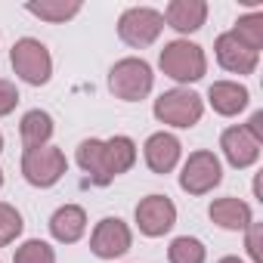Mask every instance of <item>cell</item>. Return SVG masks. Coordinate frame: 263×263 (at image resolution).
I'll use <instances>...</instances> for the list:
<instances>
[{
	"label": "cell",
	"instance_id": "6da1fadb",
	"mask_svg": "<svg viewBox=\"0 0 263 263\" xmlns=\"http://www.w3.org/2000/svg\"><path fill=\"white\" fill-rule=\"evenodd\" d=\"M158 65L177 84H195V81H201L208 74V56H204V50L198 44H192V41H183V37L164 44V50L158 56Z\"/></svg>",
	"mask_w": 263,
	"mask_h": 263
},
{
	"label": "cell",
	"instance_id": "7a4b0ae2",
	"mask_svg": "<svg viewBox=\"0 0 263 263\" xmlns=\"http://www.w3.org/2000/svg\"><path fill=\"white\" fill-rule=\"evenodd\" d=\"M155 118L167 127H177V130H189L201 121L204 115V99L189 90V87H174V90H164L155 105H152Z\"/></svg>",
	"mask_w": 263,
	"mask_h": 263
},
{
	"label": "cell",
	"instance_id": "3957f363",
	"mask_svg": "<svg viewBox=\"0 0 263 263\" xmlns=\"http://www.w3.org/2000/svg\"><path fill=\"white\" fill-rule=\"evenodd\" d=\"M152 84H155V74H152V65L146 59H137V56H127V59H118L108 71V90L124 99V102H140L152 93Z\"/></svg>",
	"mask_w": 263,
	"mask_h": 263
},
{
	"label": "cell",
	"instance_id": "277c9868",
	"mask_svg": "<svg viewBox=\"0 0 263 263\" xmlns=\"http://www.w3.org/2000/svg\"><path fill=\"white\" fill-rule=\"evenodd\" d=\"M10 59L13 71L31 87H44L53 78V56L37 37H19L10 50Z\"/></svg>",
	"mask_w": 263,
	"mask_h": 263
},
{
	"label": "cell",
	"instance_id": "5b68a950",
	"mask_svg": "<svg viewBox=\"0 0 263 263\" xmlns=\"http://www.w3.org/2000/svg\"><path fill=\"white\" fill-rule=\"evenodd\" d=\"M164 31V16L152 7H130L121 13L118 19V37L127 44V47H152Z\"/></svg>",
	"mask_w": 263,
	"mask_h": 263
},
{
	"label": "cell",
	"instance_id": "8992f818",
	"mask_svg": "<svg viewBox=\"0 0 263 263\" xmlns=\"http://www.w3.org/2000/svg\"><path fill=\"white\" fill-rule=\"evenodd\" d=\"M223 183V164L211 149H198L183 161L180 171V189L189 195H208Z\"/></svg>",
	"mask_w": 263,
	"mask_h": 263
},
{
	"label": "cell",
	"instance_id": "52a82bcc",
	"mask_svg": "<svg viewBox=\"0 0 263 263\" xmlns=\"http://www.w3.org/2000/svg\"><path fill=\"white\" fill-rule=\"evenodd\" d=\"M68 171L65 152L56 146H41V149H25L22 155V177L37 186V189H50L56 186Z\"/></svg>",
	"mask_w": 263,
	"mask_h": 263
},
{
	"label": "cell",
	"instance_id": "ba28073f",
	"mask_svg": "<svg viewBox=\"0 0 263 263\" xmlns=\"http://www.w3.org/2000/svg\"><path fill=\"white\" fill-rule=\"evenodd\" d=\"M130 245H134V232L121 217H102L90 235V251L99 260H118L130 251Z\"/></svg>",
	"mask_w": 263,
	"mask_h": 263
},
{
	"label": "cell",
	"instance_id": "9c48e42d",
	"mask_svg": "<svg viewBox=\"0 0 263 263\" xmlns=\"http://www.w3.org/2000/svg\"><path fill=\"white\" fill-rule=\"evenodd\" d=\"M134 217H137V226H140L143 235L161 238V235H167V232L174 229V223H177V204H174L167 195H158V192H155V195H146V198L137 204Z\"/></svg>",
	"mask_w": 263,
	"mask_h": 263
},
{
	"label": "cell",
	"instance_id": "30bf717a",
	"mask_svg": "<svg viewBox=\"0 0 263 263\" xmlns=\"http://www.w3.org/2000/svg\"><path fill=\"white\" fill-rule=\"evenodd\" d=\"M214 56H217L220 68H226L229 74H254L257 71V62H260V53L248 50L232 31H223L214 41Z\"/></svg>",
	"mask_w": 263,
	"mask_h": 263
},
{
	"label": "cell",
	"instance_id": "8fae6325",
	"mask_svg": "<svg viewBox=\"0 0 263 263\" xmlns=\"http://www.w3.org/2000/svg\"><path fill=\"white\" fill-rule=\"evenodd\" d=\"M180 155H183V146L174 134H167V130H158V134H152L143 146V158L149 164L152 174H171L177 164H180Z\"/></svg>",
	"mask_w": 263,
	"mask_h": 263
},
{
	"label": "cell",
	"instance_id": "7c38bea8",
	"mask_svg": "<svg viewBox=\"0 0 263 263\" xmlns=\"http://www.w3.org/2000/svg\"><path fill=\"white\" fill-rule=\"evenodd\" d=\"M220 149H223V158H226L235 171L254 167L257 158H260V146L251 140V134L245 130V124H235V127H226V130H223Z\"/></svg>",
	"mask_w": 263,
	"mask_h": 263
},
{
	"label": "cell",
	"instance_id": "4fadbf2b",
	"mask_svg": "<svg viewBox=\"0 0 263 263\" xmlns=\"http://www.w3.org/2000/svg\"><path fill=\"white\" fill-rule=\"evenodd\" d=\"M164 25L180 31V34H192L208 22V4L204 0H171L164 7Z\"/></svg>",
	"mask_w": 263,
	"mask_h": 263
},
{
	"label": "cell",
	"instance_id": "5bb4252c",
	"mask_svg": "<svg viewBox=\"0 0 263 263\" xmlns=\"http://www.w3.org/2000/svg\"><path fill=\"white\" fill-rule=\"evenodd\" d=\"M211 220L220 226V229H229V232H245L251 223H254V214H251V204L235 198V195H226V198H214L211 208H208Z\"/></svg>",
	"mask_w": 263,
	"mask_h": 263
},
{
	"label": "cell",
	"instance_id": "9a60e30c",
	"mask_svg": "<svg viewBox=\"0 0 263 263\" xmlns=\"http://www.w3.org/2000/svg\"><path fill=\"white\" fill-rule=\"evenodd\" d=\"M208 102H211V108H214L217 115L232 118V115H238V111L248 108L251 93H248V87L238 84V81H214L211 90H208Z\"/></svg>",
	"mask_w": 263,
	"mask_h": 263
},
{
	"label": "cell",
	"instance_id": "2e32d148",
	"mask_svg": "<svg viewBox=\"0 0 263 263\" xmlns=\"http://www.w3.org/2000/svg\"><path fill=\"white\" fill-rule=\"evenodd\" d=\"M87 232V211L81 204H62L53 211L50 217V235L62 245H74L81 241V235Z\"/></svg>",
	"mask_w": 263,
	"mask_h": 263
},
{
	"label": "cell",
	"instance_id": "e0dca14e",
	"mask_svg": "<svg viewBox=\"0 0 263 263\" xmlns=\"http://www.w3.org/2000/svg\"><path fill=\"white\" fill-rule=\"evenodd\" d=\"M102 158H105V174L115 180L121 174H127L137 164V143L130 137H111L102 140Z\"/></svg>",
	"mask_w": 263,
	"mask_h": 263
},
{
	"label": "cell",
	"instance_id": "ac0fdd59",
	"mask_svg": "<svg viewBox=\"0 0 263 263\" xmlns=\"http://www.w3.org/2000/svg\"><path fill=\"white\" fill-rule=\"evenodd\" d=\"M53 118L41 108H31L22 115L19 121V137L25 143V149H41V146H50V137H53Z\"/></svg>",
	"mask_w": 263,
	"mask_h": 263
},
{
	"label": "cell",
	"instance_id": "d6986e66",
	"mask_svg": "<svg viewBox=\"0 0 263 263\" xmlns=\"http://www.w3.org/2000/svg\"><path fill=\"white\" fill-rule=\"evenodd\" d=\"M78 164L87 174L93 186H108L111 177L105 174V158H102V140H84L78 146Z\"/></svg>",
	"mask_w": 263,
	"mask_h": 263
},
{
	"label": "cell",
	"instance_id": "ffe728a7",
	"mask_svg": "<svg viewBox=\"0 0 263 263\" xmlns=\"http://www.w3.org/2000/svg\"><path fill=\"white\" fill-rule=\"evenodd\" d=\"M25 10L31 16L50 22V25H62V22H68L81 13V4L78 0H28Z\"/></svg>",
	"mask_w": 263,
	"mask_h": 263
},
{
	"label": "cell",
	"instance_id": "44dd1931",
	"mask_svg": "<svg viewBox=\"0 0 263 263\" xmlns=\"http://www.w3.org/2000/svg\"><path fill=\"white\" fill-rule=\"evenodd\" d=\"M232 34L254 53L263 50V13H248V16H238Z\"/></svg>",
	"mask_w": 263,
	"mask_h": 263
},
{
	"label": "cell",
	"instance_id": "7402d4cb",
	"mask_svg": "<svg viewBox=\"0 0 263 263\" xmlns=\"http://www.w3.org/2000/svg\"><path fill=\"white\" fill-rule=\"evenodd\" d=\"M167 260L171 263H204L208 260V248L198 238H192V235H180V238L171 241Z\"/></svg>",
	"mask_w": 263,
	"mask_h": 263
},
{
	"label": "cell",
	"instance_id": "603a6c76",
	"mask_svg": "<svg viewBox=\"0 0 263 263\" xmlns=\"http://www.w3.org/2000/svg\"><path fill=\"white\" fill-rule=\"evenodd\" d=\"M13 263H56V251L41 238H28L25 245L16 248Z\"/></svg>",
	"mask_w": 263,
	"mask_h": 263
},
{
	"label": "cell",
	"instance_id": "cb8c5ba5",
	"mask_svg": "<svg viewBox=\"0 0 263 263\" xmlns=\"http://www.w3.org/2000/svg\"><path fill=\"white\" fill-rule=\"evenodd\" d=\"M22 229H25V223H22V214H19L13 204L0 201V248L13 245V241L22 235Z\"/></svg>",
	"mask_w": 263,
	"mask_h": 263
},
{
	"label": "cell",
	"instance_id": "d4e9b609",
	"mask_svg": "<svg viewBox=\"0 0 263 263\" xmlns=\"http://www.w3.org/2000/svg\"><path fill=\"white\" fill-rule=\"evenodd\" d=\"M245 232H248V238H245L248 257H251L254 263H263V223H251Z\"/></svg>",
	"mask_w": 263,
	"mask_h": 263
},
{
	"label": "cell",
	"instance_id": "484cf974",
	"mask_svg": "<svg viewBox=\"0 0 263 263\" xmlns=\"http://www.w3.org/2000/svg\"><path fill=\"white\" fill-rule=\"evenodd\" d=\"M16 105H19V90H16V84L7 81V78H0V118H7Z\"/></svg>",
	"mask_w": 263,
	"mask_h": 263
},
{
	"label": "cell",
	"instance_id": "4316f807",
	"mask_svg": "<svg viewBox=\"0 0 263 263\" xmlns=\"http://www.w3.org/2000/svg\"><path fill=\"white\" fill-rule=\"evenodd\" d=\"M245 130L251 134V140H254L257 146H263V111H254L251 121L245 124Z\"/></svg>",
	"mask_w": 263,
	"mask_h": 263
},
{
	"label": "cell",
	"instance_id": "83f0119b",
	"mask_svg": "<svg viewBox=\"0 0 263 263\" xmlns=\"http://www.w3.org/2000/svg\"><path fill=\"white\" fill-rule=\"evenodd\" d=\"M217 263H245V260H238V257H220Z\"/></svg>",
	"mask_w": 263,
	"mask_h": 263
},
{
	"label": "cell",
	"instance_id": "f1b7e54d",
	"mask_svg": "<svg viewBox=\"0 0 263 263\" xmlns=\"http://www.w3.org/2000/svg\"><path fill=\"white\" fill-rule=\"evenodd\" d=\"M0 152H4V134H0Z\"/></svg>",
	"mask_w": 263,
	"mask_h": 263
},
{
	"label": "cell",
	"instance_id": "f546056e",
	"mask_svg": "<svg viewBox=\"0 0 263 263\" xmlns=\"http://www.w3.org/2000/svg\"><path fill=\"white\" fill-rule=\"evenodd\" d=\"M0 186H4V171H0Z\"/></svg>",
	"mask_w": 263,
	"mask_h": 263
}]
</instances>
